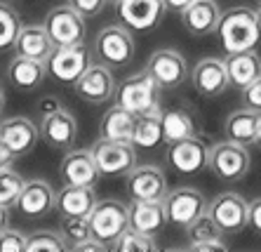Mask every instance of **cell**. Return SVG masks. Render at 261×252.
Wrapping results in <instances>:
<instances>
[{"instance_id": "obj_16", "label": "cell", "mask_w": 261, "mask_h": 252, "mask_svg": "<svg viewBox=\"0 0 261 252\" xmlns=\"http://www.w3.org/2000/svg\"><path fill=\"white\" fill-rule=\"evenodd\" d=\"M163 0H120L118 17L132 31H153L165 17Z\"/></svg>"}, {"instance_id": "obj_48", "label": "cell", "mask_w": 261, "mask_h": 252, "mask_svg": "<svg viewBox=\"0 0 261 252\" xmlns=\"http://www.w3.org/2000/svg\"><path fill=\"white\" fill-rule=\"evenodd\" d=\"M254 144L261 148V120H259V132H256V142H254Z\"/></svg>"}, {"instance_id": "obj_23", "label": "cell", "mask_w": 261, "mask_h": 252, "mask_svg": "<svg viewBox=\"0 0 261 252\" xmlns=\"http://www.w3.org/2000/svg\"><path fill=\"white\" fill-rule=\"evenodd\" d=\"M57 45L52 43L45 24H26L21 26V31L17 36V43L14 49L17 55L29 57V59H36V62H47L49 55L55 52Z\"/></svg>"}, {"instance_id": "obj_8", "label": "cell", "mask_w": 261, "mask_h": 252, "mask_svg": "<svg viewBox=\"0 0 261 252\" xmlns=\"http://www.w3.org/2000/svg\"><path fill=\"white\" fill-rule=\"evenodd\" d=\"M87 217H90L92 236L101 238L109 245H113V240L129 226V208L113 198L97 200Z\"/></svg>"}, {"instance_id": "obj_29", "label": "cell", "mask_w": 261, "mask_h": 252, "mask_svg": "<svg viewBox=\"0 0 261 252\" xmlns=\"http://www.w3.org/2000/svg\"><path fill=\"white\" fill-rule=\"evenodd\" d=\"M160 142H165L163 135V109L155 106V109L146 111L137 116V125H134V137L132 144L139 148H155Z\"/></svg>"}, {"instance_id": "obj_47", "label": "cell", "mask_w": 261, "mask_h": 252, "mask_svg": "<svg viewBox=\"0 0 261 252\" xmlns=\"http://www.w3.org/2000/svg\"><path fill=\"white\" fill-rule=\"evenodd\" d=\"M256 12V29H259V36H261V5H259V10H254Z\"/></svg>"}, {"instance_id": "obj_27", "label": "cell", "mask_w": 261, "mask_h": 252, "mask_svg": "<svg viewBox=\"0 0 261 252\" xmlns=\"http://www.w3.org/2000/svg\"><path fill=\"white\" fill-rule=\"evenodd\" d=\"M259 120H261V113H256V111L243 106V109L233 111L231 116L226 118V123H224V137H226V139H231V142H238V144H245V146H249V144L256 142Z\"/></svg>"}, {"instance_id": "obj_20", "label": "cell", "mask_w": 261, "mask_h": 252, "mask_svg": "<svg viewBox=\"0 0 261 252\" xmlns=\"http://www.w3.org/2000/svg\"><path fill=\"white\" fill-rule=\"evenodd\" d=\"M191 83H193L195 92L202 94V97H219L226 87H231L226 62L217 59V57L200 59L191 71Z\"/></svg>"}, {"instance_id": "obj_30", "label": "cell", "mask_w": 261, "mask_h": 252, "mask_svg": "<svg viewBox=\"0 0 261 252\" xmlns=\"http://www.w3.org/2000/svg\"><path fill=\"white\" fill-rule=\"evenodd\" d=\"M198 125H195V116L189 109H167L163 111V135L165 142H179L186 137H195Z\"/></svg>"}, {"instance_id": "obj_40", "label": "cell", "mask_w": 261, "mask_h": 252, "mask_svg": "<svg viewBox=\"0 0 261 252\" xmlns=\"http://www.w3.org/2000/svg\"><path fill=\"white\" fill-rule=\"evenodd\" d=\"M68 5L75 7L83 17H97L109 5V0H68Z\"/></svg>"}, {"instance_id": "obj_5", "label": "cell", "mask_w": 261, "mask_h": 252, "mask_svg": "<svg viewBox=\"0 0 261 252\" xmlns=\"http://www.w3.org/2000/svg\"><path fill=\"white\" fill-rule=\"evenodd\" d=\"M45 66H47V75H52L57 83L73 87L80 75L92 66V52L85 43L55 47Z\"/></svg>"}, {"instance_id": "obj_3", "label": "cell", "mask_w": 261, "mask_h": 252, "mask_svg": "<svg viewBox=\"0 0 261 252\" xmlns=\"http://www.w3.org/2000/svg\"><path fill=\"white\" fill-rule=\"evenodd\" d=\"M160 90L163 87L155 83L148 71H139V73H132L122 80L120 85L116 87V104L125 106L132 113H146V111L160 106Z\"/></svg>"}, {"instance_id": "obj_11", "label": "cell", "mask_w": 261, "mask_h": 252, "mask_svg": "<svg viewBox=\"0 0 261 252\" xmlns=\"http://www.w3.org/2000/svg\"><path fill=\"white\" fill-rule=\"evenodd\" d=\"M116 78L111 73V66L106 64H92L85 73L78 78V83L73 85L75 94L87 104H106L116 97Z\"/></svg>"}, {"instance_id": "obj_39", "label": "cell", "mask_w": 261, "mask_h": 252, "mask_svg": "<svg viewBox=\"0 0 261 252\" xmlns=\"http://www.w3.org/2000/svg\"><path fill=\"white\" fill-rule=\"evenodd\" d=\"M181 250L221 252V250H228V243L224 240V236H219V238H207V240H198V243H186V245H181Z\"/></svg>"}, {"instance_id": "obj_6", "label": "cell", "mask_w": 261, "mask_h": 252, "mask_svg": "<svg viewBox=\"0 0 261 252\" xmlns=\"http://www.w3.org/2000/svg\"><path fill=\"white\" fill-rule=\"evenodd\" d=\"M94 55L111 68H122L134 57V38L127 26H103L94 38Z\"/></svg>"}, {"instance_id": "obj_50", "label": "cell", "mask_w": 261, "mask_h": 252, "mask_svg": "<svg viewBox=\"0 0 261 252\" xmlns=\"http://www.w3.org/2000/svg\"><path fill=\"white\" fill-rule=\"evenodd\" d=\"M256 5H261V0H256Z\"/></svg>"}, {"instance_id": "obj_36", "label": "cell", "mask_w": 261, "mask_h": 252, "mask_svg": "<svg viewBox=\"0 0 261 252\" xmlns=\"http://www.w3.org/2000/svg\"><path fill=\"white\" fill-rule=\"evenodd\" d=\"M184 231H186V243H198V240L219 238V236H224L217 229V224H214V221L210 219L207 215L198 217V219H195L193 224H189V226L184 229Z\"/></svg>"}, {"instance_id": "obj_49", "label": "cell", "mask_w": 261, "mask_h": 252, "mask_svg": "<svg viewBox=\"0 0 261 252\" xmlns=\"http://www.w3.org/2000/svg\"><path fill=\"white\" fill-rule=\"evenodd\" d=\"M109 3H116V5H118V3H120V0H109Z\"/></svg>"}, {"instance_id": "obj_24", "label": "cell", "mask_w": 261, "mask_h": 252, "mask_svg": "<svg viewBox=\"0 0 261 252\" xmlns=\"http://www.w3.org/2000/svg\"><path fill=\"white\" fill-rule=\"evenodd\" d=\"M167 224L163 200H132L129 205V226L148 236H158Z\"/></svg>"}, {"instance_id": "obj_32", "label": "cell", "mask_w": 261, "mask_h": 252, "mask_svg": "<svg viewBox=\"0 0 261 252\" xmlns=\"http://www.w3.org/2000/svg\"><path fill=\"white\" fill-rule=\"evenodd\" d=\"M21 26L24 24H21V17L17 10L7 3H0V52L14 47Z\"/></svg>"}, {"instance_id": "obj_41", "label": "cell", "mask_w": 261, "mask_h": 252, "mask_svg": "<svg viewBox=\"0 0 261 252\" xmlns=\"http://www.w3.org/2000/svg\"><path fill=\"white\" fill-rule=\"evenodd\" d=\"M73 250H78V252H94V250L106 252V250H111V245H109V243H103L101 238H97V236H90V238L75 243V245H73Z\"/></svg>"}, {"instance_id": "obj_21", "label": "cell", "mask_w": 261, "mask_h": 252, "mask_svg": "<svg viewBox=\"0 0 261 252\" xmlns=\"http://www.w3.org/2000/svg\"><path fill=\"white\" fill-rule=\"evenodd\" d=\"M179 14L191 36H210V33H217L221 7L217 5V0H193Z\"/></svg>"}, {"instance_id": "obj_9", "label": "cell", "mask_w": 261, "mask_h": 252, "mask_svg": "<svg viewBox=\"0 0 261 252\" xmlns=\"http://www.w3.org/2000/svg\"><path fill=\"white\" fill-rule=\"evenodd\" d=\"M163 203H165V212H167V221L174 224V226L186 229L198 217L207 215V203L210 200L193 186H179V189L167 191Z\"/></svg>"}, {"instance_id": "obj_46", "label": "cell", "mask_w": 261, "mask_h": 252, "mask_svg": "<svg viewBox=\"0 0 261 252\" xmlns=\"http://www.w3.org/2000/svg\"><path fill=\"white\" fill-rule=\"evenodd\" d=\"M3 111H5V92H3V87H0V116H3Z\"/></svg>"}, {"instance_id": "obj_12", "label": "cell", "mask_w": 261, "mask_h": 252, "mask_svg": "<svg viewBox=\"0 0 261 252\" xmlns=\"http://www.w3.org/2000/svg\"><path fill=\"white\" fill-rule=\"evenodd\" d=\"M40 137L49 148H59V151H68L75 142V135H78V123L73 113H68L66 109H57L47 111L40 116Z\"/></svg>"}, {"instance_id": "obj_19", "label": "cell", "mask_w": 261, "mask_h": 252, "mask_svg": "<svg viewBox=\"0 0 261 252\" xmlns=\"http://www.w3.org/2000/svg\"><path fill=\"white\" fill-rule=\"evenodd\" d=\"M59 177L64 179V184H75V186L97 184V179L101 177V172H99L92 148H73V151H68L61 158Z\"/></svg>"}, {"instance_id": "obj_35", "label": "cell", "mask_w": 261, "mask_h": 252, "mask_svg": "<svg viewBox=\"0 0 261 252\" xmlns=\"http://www.w3.org/2000/svg\"><path fill=\"white\" fill-rule=\"evenodd\" d=\"M59 234L64 236V240L68 243V250H73L75 243H80V240H85L92 236L90 217H61Z\"/></svg>"}, {"instance_id": "obj_14", "label": "cell", "mask_w": 261, "mask_h": 252, "mask_svg": "<svg viewBox=\"0 0 261 252\" xmlns=\"http://www.w3.org/2000/svg\"><path fill=\"white\" fill-rule=\"evenodd\" d=\"M55 196L57 193L45 179H29L14 203V210L24 219H43L55 212Z\"/></svg>"}, {"instance_id": "obj_31", "label": "cell", "mask_w": 261, "mask_h": 252, "mask_svg": "<svg viewBox=\"0 0 261 252\" xmlns=\"http://www.w3.org/2000/svg\"><path fill=\"white\" fill-rule=\"evenodd\" d=\"M111 250L116 252H148V250H158V243H155V236H148V234H141L137 229L127 226L113 240Z\"/></svg>"}, {"instance_id": "obj_13", "label": "cell", "mask_w": 261, "mask_h": 252, "mask_svg": "<svg viewBox=\"0 0 261 252\" xmlns=\"http://www.w3.org/2000/svg\"><path fill=\"white\" fill-rule=\"evenodd\" d=\"M132 200H163L167 196V179L158 165H134L125 174Z\"/></svg>"}, {"instance_id": "obj_15", "label": "cell", "mask_w": 261, "mask_h": 252, "mask_svg": "<svg viewBox=\"0 0 261 252\" xmlns=\"http://www.w3.org/2000/svg\"><path fill=\"white\" fill-rule=\"evenodd\" d=\"M207 158H210V148L198 137H186L167 144V163L179 174L200 172L202 167H207Z\"/></svg>"}, {"instance_id": "obj_4", "label": "cell", "mask_w": 261, "mask_h": 252, "mask_svg": "<svg viewBox=\"0 0 261 252\" xmlns=\"http://www.w3.org/2000/svg\"><path fill=\"white\" fill-rule=\"evenodd\" d=\"M207 217L224 236L240 234L249 226V203L236 191H224L207 203Z\"/></svg>"}, {"instance_id": "obj_18", "label": "cell", "mask_w": 261, "mask_h": 252, "mask_svg": "<svg viewBox=\"0 0 261 252\" xmlns=\"http://www.w3.org/2000/svg\"><path fill=\"white\" fill-rule=\"evenodd\" d=\"M0 139L12 148L17 158H24L40 142V125L26 116L3 118L0 120Z\"/></svg>"}, {"instance_id": "obj_38", "label": "cell", "mask_w": 261, "mask_h": 252, "mask_svg": "<svg viewBox=\"0 0 261 252\" xmlns=\"http://www.w3.org/2000/svg\"><path fill=\"white\" fill-rule=\"evenodd\" d=\"M240 97H243V106L261 113V75L256 80H252L247 87L240 90Z\"/></svg>"}, {"instance_id": "obj_17", "label": "cell", "mask_w": 261, "mask_h": 252, "mask_svg": "<svg viewBox=\"0 0 261 252\" xmlns=\"http://www.w3.org/2000/svg\"><path fill=\"white\" fill-rule=\"evenodd\" d=\"M146 71L155 78V83L163 90H174V87H179L186 80V59H184V55H179L172 47L155 49L148 57Z\"/></svg>"}, {"instance_id": "obj_44", "label": "cell", "mask_w": 261, "mask_h": 252, "mask_svg": "<svg viewBox=\"0 0 261 252\" xmlns=\"http://www.w3.org/2000/svg\"><path fill=\"white\" fill-rule=\"evenodd\" d=\"M163 3L170 12H181V10H186V7L193 3V0H163Z\"/></svg>"}, {"instance_id": "obj_42", "label": "cell", "mask_w": 261, "mask_h": 252, "mask_svg": "<svg viewBox=\"0 0 261 252\" xmlns=\"http://www.w3.org/2000/svg\"><path fill=\"white\" fill-rule=\"evenodd\" d=\"M249 226L261 236V198H254L249 203Z\"/></svg>"}, {"instance_id": "obj_10", "label": "cell", "mask_w": 261, "mask_h": 252, "mask_svg": "<svg viewBox=\"0 0 261 252\" xmlns=\"http://www.w3.org/2000/svg\"><path fill=\"white\" fill-rule=\"evenodd\" d=\"M92 154L103 177H125L137 165V151L132 142H113L99 137V142L92 146Z\"/></svg>"}, {"instance_id": "obj_43", "label": "cell", "mask_w": 261, "mask_h": 252, "mask_svg": "<svg viewBox=\"0 0 261 252\" xmlns=\"http://www.w3.org/2000/svg\"><path fill=\"white\" fill-rule=\"evenodd\" d=\"M17 160V156H14V151L10 146H7L3 139H0V167H10Z\"/></svg>"}, {"instance_id": "obj_33", "label": "cell", "mask_w": 261, "mask_h": 252, "mask_svg": "<svg viewBox=\"0 0 261 252\" xmlns=\"http://www.w3.org/2000/svg\"><path fill=\"white\" fill-rule=\"evenodd\" d=\"M68 250V243L64 240V236L57 231H33L26 236V252H64Z\"/></svg>"}, {"instance_id": "obj_22", "label": "cell", "mask_w": 261, "mask_h": 252, "mask_svg": "<svg viewBox=\"0 0 261 252\" xmlns=\"http://www.w3.org/2000/svg\"><path fill=\"white\" fill-rule=\"evenodd\" d=\"M97 203L94 186L66 184L55 196V212L59 217H87Z\"/></svg>"}, {"instance_id": "obj_25", "label": "cell", "mask_w": 261, "mask_h": 252, "mask_svg": "<svg viewBox=\"0 0 261 252\" xmlns=\"http://www.w3.org/2000/svg\"><path fill=\"white\" fill-rule=\"evenodd\" d=\"M134 125H137V113L127 111L120 104H113L101 116L99 137L101 139H113V142H132Z\"/></svg>"}, {"instance_id": "obj_28", "label": "cell", "mask_w": 261, "mask_h": 252, "mask_svg": "<svg viewBox=\"0 0 261 252\" xmlns=\"http://www.w3.org/2000/svg\"><path fill=\"white\" fill-rule=\"evenodd\" d=\"M45 75H47V66L45 62H36V59H29V57L17 55L7 66V78L17 90H36L38 85H43Z\"/></svg>"}, {"instance_id": "obj_45", "label": "cell", "mask_w": 261, "mask_h": 252, "mask_svg": "<svg viewBox=\"0 0 261 252\" xmlns=\"http://www.w3.org/2000/svg\"><path fill=\"white\" fill-rule=\"evenodd\" d=\"M7 226H10V208L0 205V231H5Z\"/></svg>"}, {"instance_id": "obj_37", "label": "cell", "mask_w": 261, "mask_h": 252, "mask_svg": "<svg viewBox=\"0 0 261 252\" xmlns=\"http://www.w3.org/2000/svg\"><path fill=\"white\" fill-rule=\"evenodd\" d=\"M0 252H26V234L10 226L0 231Z\"/></svg>"}, {"instance_id": "obj_34", "label": "cell", "mask_w": 261, "mask_h": 252, "mask_svg": "<svg viewBox=\"0 0 261 252\" xmlns=\"http://www.w3.org/2000/svg\"><path fill=\"white\" fill-rule=\"evenodd\" d=\"M24 177L10 167H0V205H7V208H14L19 193L24 189Z\"/></svg>"}, {"instance_id": "obj_26", "label": "cell", "mask_w": 261, "mask_h": 252, "mask_svg": "<svg viewBox=\"0 0 261 252\" xmlns=\"http://www.w3.org/2000/svg\"><path fill=\"white\" fill-rule=\"evenodd\" d=\"M226 71H228V83L236 90L247 87L252 80L261 75V57L254 49H245V52H233L226 59Z\"/></svg>"}, {"instance_id": "obj_2", "label": "cell", "mask_w": 261, "mask_h": 252, "mask_svg": "<svg viewBox=\"0 0 261 252\" xmlns=\"http://www.w3.org/2000/svg\"><path fill=\"white\" fill-rule=\"evenodd\" d=\"M207 167L221 182H240L247 177L249 167H252V156H249V146L245 144L231 142H217L210 148V158H207Z\"/></svg>"}, {"instance_id": "obj_1", "label": "cell", "mask_w": 261, "mask_h": 252, "mask_svg": "<svg viewBox=\"0 0 261 252\" xmlns=\"http://www.w3.org/2000/svg\"><path fill=\"white\" fill-rule=\"evenodd\" d=\"M217 36L228 55L254 49L261 40L259 29H256V12L249 7H231L221 12Z\"/></svg>"}, {"instance_id": "obj_7", "label": "cell", "mask_w": 261, "mask_h": 252, "mask_svg": "<svg viewBox=\"0 0 261 252\" xmlns=\"http://www.w3.org/2000/svg\"><path fill=\"white\" fill-rule=\"evenodd\" d=\"M43 24L57 47L85 43V36H87L85 17H83L75 7L68 5V3L66 5H59V7H52Z\"/></svg>"}]
</instances>
